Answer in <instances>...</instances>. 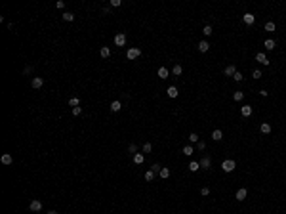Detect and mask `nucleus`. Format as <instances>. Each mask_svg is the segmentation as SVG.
<instances>
[{"mask_svg":"<svg viewBox=\"0 0 286 214\" xmlns=\"http://www.w3.org/2000/svg\"><path fill=\"white\" fill-rule=\"evenodd\" d=\"M221 168H223V172L229 174V172H233V170L236 168V163H235L233 159H225V161L221 163Z\"/></svg>","mask_w":286,"mask_h":214,"instance_id":"obj_1","label":"nucleus"},{"mask_svg":"<svg viewBox=\"0 0 286 214\" xmlns=\"http://www.w3.org/2000/svg\"><path fill=\"white\" fill-rule=\"evenodd\" d=\"M139 55H141V50H139V48H130V50L126 52V57L132 59V61H134V59H137Z\"/></svg>","mask_w":286,"mask_h":214,"instance_id":"obj_2","label":"nucleus"},{"mask_svg":"<svg viewBox=\"0 0 286 214\" xmlns=\"http://www.w3.org/2000/svg\"><path fill=\"white\" fill-rule=\"evenodd\" d=\"M246 197H248V189H246V187H238L236 193H235V199L236 201H244Z\"/></svg>","mask_w":286,"mask_h":214,"instance_id":"obj_3","label":"nucleus"},{"mask_svg":"<svg viewBox=\"0 0 286 214\" xmlns=\"http://www.w3.org/2000/svg\"><path fill=\"white\" fill-rule=\"evenodd\" d=\"M29 208H31V212H40L42 210V203L38 199H32L31 205H29Z\"/></svg>","mask_w":286,"mask_h":214,"instance_id":"obj_4","label":"nucleus"},{"mask_svg":"<svg viewBox=\"0 0 286 214\" xmlns=\"http://www.w3.org/2000/svg\"><path fill=\"white\" fill-rule=\"evenodd\" d=\"M256 61H259L261 65H269V63H271V61L267 59V55H265L263 52H258V54H256Z\"/></svg>","mask_w":286,"mask_h":214,"instance_id":"obj_5","label":"nucleus"},{"mask_svg":"<svg viewBox=\"0 0 286 214\" xmlns=\"http://www.w3.org/2000/svg\"><path fill=\"white\" fill-rule=\"evenodd\" d=\"M114 44L116 46H126V35H124V33H118L116 37H114Z\"/></svg>","mask_w":286,"mask_h":214,"instance_id":"obj_6","label":"nucleus"},{"mask_svg":"<svg viewBox=\"0 0 286 214\" xmlns=\"http://www.w3.org/2000/svg\"><path fill=\"white\" fill-rule=\"evenodd\" d=\"M198 163H200V168H206V170H210V166H212V161H210V157H202Z\"/></svg>","mask_w":286,"mask_h":214,"instance_id":"obj_7","label":"nucleus"},{"mask_svg":"<svg viewBox=\"0 0 286 214\" xmlns=\"http://www.w3.org/2000/svg\"><path fill=\"white\" fill-rule=\"evenodd\" d=\"M42 84H44V78L42 77H34L32 78V82H31V86L37 90V88H42Z\"/></svg>","mask_w":286,"mask_h":214,"instance_id":"obj_8","label":"nucleus"},{"mask_svg":"<svg viewBox=\"0 0 286 214\" xmlns=\"http://www.w3.org/2000/svg\"><path fill=\"white\" fill-rule=\"evenodd\" d=\"M208 50H210V42H208V40H200V42H198V52L206 54Z\"/></svg>","mask_w":286,"mask_h":214,"instance_id":"obj_9","label":"nucleus"},{"mask_svg":"<svg viewBox=\"0 0 286 214\" xmlns=\"http://www.w3.org/2000/svg\"><path fill=\"white\" fill-rule=\"evenodd\" d=\"M242 19H244V23H246V25H254L256 15H254V14H244V15H242Z\"/></svg>","mask_w":286,"mask_h":214,"instance_id":"obj_10","label":"nucleus"},{"mask_svg":"<svg viewBox=\"0 0 286 214\" xmlns=\"http://www.w3.org/2000/svg\"><path fill=\"white\" fill-rule=\"evenodd\" d=\"M241 115L242 117H250V115H252V105H242L241 107Z\"/></svg>","mask_w":286,"mask_h":214,"instance_id":"obj_11","label":"nucleus"},{"mask_svg":"<svg viewBox=\"0 0 286 214\" xmlns=\"http://www.w3.org/2000/svg\"><path fill=\"white\" fill-rule=\"evenodd\" d=\"M99 55H101V57H103V59L111 57V48H109V46H103V48H101V50H99Z\"/></svg>","mask_w":286,"mask_h":214,"instance_id":"obj_12","label":"nucleus"},{"mask_svg":"<svg viewBox=\"0 0 286 214\" xmlns=\"http://www.w3.org/2000/svg\"><path fill=\"white\" fill-rule=\"evenodd\" d=\"M263 46H265V50H275V46H277V42L273 40V38H267V40L263 42Z\"/></svg>","mask_w":286,"mask_h":214,"instance_id":"obj_13","label":"nucleus"},{"mask_svg":"<svg viewBox=\"0 0 286 214\" xmlns=\"http://www.w3.org/2000/svg\"><path fill=\"white\" fill-rule=\"evenodd\" d=\"M223 73H225V77H233V75L236 73V67H235V65H227Z\"/></svg>","mask_w":286,"mask_h":214,"instance_id":"obj_14","label":"nucleus"},{"mask_svg":"<svg viewBox=\"0 0 286 214\" xmlns=\"http://www.w3.org/2000/svg\"><path fill=\"white\" fill-rule=\"evenodd\" d=\"M120 109H122V103H120L118 100H114L113 103H111V111H113V113H118Z\"/></svg>","mask_w":286,"mask_h":214,"instance_id":"obj_15","label":"nucleus"},{"mask_svg":"<svg viewBox=\"0 0 286 214\" xmlns=\"http://www.w3.org/2000/svg\"><path fill=\"white\" fill-rule=\"evenodd\" d=\"M212 140L214 141H221L223 140V132H221V130H214V132H212Z\"/></svg>","mask_w":286,"mask_h":214,"instance_id":"obj_16","label":"nucleus"},{"mask_svg":"<svg viewBox=\"0 0 286 214\" xmlns=\"http://www.w3.org/2000/svg\"><path fill=\"white\" fill-rule=\"evenodd\" d=\"M189 170H191V172H198V170H200V163L191 161V163H189Z\"/></svg>","mask_w":286,"mask_h":214,"instance_id":"obj_17","label":"nucleus"},{"mask_svg":"<svg viewBox=\"0 0 286 214\" xmlns=\"http://www.w3.org/2000/svg\"><path fill=\"white\" fill-rule=\"evenodd\" d=\"M181 151H183V155H185V157H191L193 153H195V147H193V145H185Z\"/></svg>","mask_w":286,"mask_h":214,"instance_id":"obj_18","label":"nucleus"},{"mask_svg":"<svg viewBox=\"0 0 286 214\" xmlns=\"http://www.w3.org/2000/svg\"><path fill=\"white\" fill-rule=\"evenodd\" d=\"M181 73H183V67H181L179 63H176V65L172 67V75H176V77H179Z\"/></svg>","mask_w":286,"mask_h":214,"instance_id":"obj_19","label":"nucleus"},{"mask_svg":"<svg viewBox=\"0 0 286 214\" xmlns=\"http://www.w3.org/2000/svg\"><path fill=\"white\" fill-rule=\"evenodd\" d=\"M259 130H261V134H271V124L269 123H261Z\"/></svg>","mask_w":286,"mask_h":214,"instance_id":"obj_20","label":"nucleus"},{"mask_svg":"<svg viewBox=\"0 0 286 214\" xmlns=\"http://www.w3.org/2000/svg\"><path fill=\"white\" fill-rule=\"evenodd\" d=\"M263 29H265L267 33H275V29H277V25H275L273 21H267V23L263 25Z\"/></svg>","mask_w":286,"mask_h":214,"instance_id":"obj_21","label":"nucleus"},{"mask_svg":"<svg viewBox=\"0 0 286 214\" xmlns=\"http://www.w3.org/2000/svg\"><path fill=\"white\" fill-rule=\"evenodd\" d=\"M14 163V157L10 155V153H4V155H2V164H12Z\"/></svg>","mask_w":286,"mask_h":214,"instance_id":"obj_22","label":"nucleus"},{"mask_svg":"<svg viewBox=\"0 0 286 214\" xmlns=\"http://www.w3.org/2000/svg\"><path fill=\"white\" fill-rule=\"evenodd\" d=\"M166 92H168V96H170V98H177V96H179V90H177L176 86H170Z\"/></svg>","mask_w":286,"mask_h":214,"instance_id":"obj_23","label":"nucleus"},{"mask_svg":"<svg viewBox=\"0 0 286 214\" xmlns=\"http://www.w3.org/2000/svg\"><path fill=\"white\" fill-rule=\"evenodd\" d=\"M159 77H160V78H168V77H170V71H168L166 67H160V69H159Z\"/></svg>","mask_w":286,"mask_h":214,"instance_id":"obj_24","label":"nucleus"},{"mask_svg":"<svg viewBox=\"0 0 286 214\" xmlns=\"http://www.w3.org/2000/svg\"><path fill=\"white\" fill-rule=\"evenodd\" d=\"M143 161H145V155H143V153H136V155H134V163L136 164H141Z\"/></svg>","mask_w":286,"mask_h":214,"instance_id":"obj_25","label":"nucleus"},{"mask_svg":"<svg viewBox=\"0 0 286 214\" xmlns=\"http://www.w3.org/2000/svg\"><path fill=\"white\" fill-rule=\"evenodd\" d=\"M159 176L162 178V180H166V178H170V168H166V166H164V168H162V170L159 172Z\"/></svg>","mask_w":286,"mask_h":214,"instance_id":"obj_26","label":"nucleus"},{"mask_svg":"<svg viewBox=\"0 0 286 214\" xmlns=\"http://www.w3.org/2000/svg\"><path fill=\"white\" fill-rule=\"evenodd\" d=\"M63 19L65 21H74V14L73 12H63Z\"/></svg>","mask_w":286,"mask_h":214,"instance_id":"obj_27","label":"nucleus"},{"mask_svg":"<svg viewBox=\"0 0 286 214\" xmlns=\"http://www.w3.org/2000/svg\"><path fill=\"white\" fill-rule=\"evenodd\" d=\"M233 100L235 101H242L244 100V92H235V94H233Z\"/></svg>","mask_w":286,"mask_h":214,"instance_id":"obj_28","label":"nucleus"},{"mask_svg":"<svg viewBox=\"0 0 286 214\" xmlns=\"http://www.w3.org/2000/svg\"><path fill=\"white\" fill-rule=\"evenodd\" d=\"M145 180H147V182H153V180H154V172H153L151 168L145 172Z\"/></svg>","mask_w":286,"mask_h":214,"instance_id":"obj_29","label":"nucleus"},{"mask_svg":"<svg viewBox=\"0 0 286 214\" xmlns=\"http://www.w3.org/2000/svg\"><path fill=\"white\" fill-rule=\"evenodd\" d=\"M69 105H71V107H78V105H80V100H78V98H71V100H69Z\"/></svg>","mask_w":286,"mask_h":214,"instance_id":"obj_30","label":"nucleus"},{"mask_svg":"<svg viewBox=\"0 0 286 214\" xmlns=\"http://www.w3.org/2000/svg\"><path fill=\"white\" fill-rule=\"evenodd\" d=\"M189 141H191V143H198L200 140H198V136H196L195 132H191V134H189Z\"/></svg>","mask_w":286,"mask_h":214,"instance_id":"obj_31","label":"nucleus"},{"mask_svg":"<svg viewBox=\"0 0 286 214\" xmlns=\"http://www.w3.org/2000/svg\"><path fill=\"white\" fill-rule=\"evenodd\" d=\"M202 35H204V37H210V35H212V27H210V25H204V29H202Z\"/></svg>","mask_w":286,"mask_h":214,"instance_id":"obj_32","label":"nucleus"},{"mask_svg":"<svg viewBox=\"0 0 286 214\" xmlns=\"http://www.w3.org/2000/svg\"><path fill=\"white\" fill-rule=\"evenodd\" d=\"M252 77L256 78V80H259V78L263 77V73H261V71H259V69H254V73H252Z\"/></svg>","mask_w":286,"mask_h":214,"instance_id":"obj_33","label":"nucleus"},{"mask_svg":"<svg viewBox=\"0 0 286 214\" xmlns=\"http://www.w3.org/2000/svg\"><path fill=\"white\" fill-rule=\"evenodd\" d=\"M242 78H244V77H242V73H241V71H236V73L233 75V80H236V82H241Z\"/></svg>","mask_w":286,"mask_h":214,"instance_id":"obj_34","label":"nucleus"},{"mask_svg":"<svg viewBox=\"0 0 286 214\" xmlns=\"http://www.w3.org/2000/svg\"><path fill=\"white\" fill-rule=\"evenodd\" d=\"M151 170H153V172H154V174H156V172H160V170H162V166H160V164H159V163H154V164H153V166H151Z\"/></svg>","mask_w":286,"mask_h":214,"instance_id":"obj_35","label":"nucleus"},{"mask_svg":"<svg viewBox=\"0 0 286 214\" xmlns=\"http://www.w3.org/2000/svg\"><path fill=\"white\" fill-rule=\"evenodd\" d=\"M151 149H153V145H151L149 141H147V143H143V153H151Z\"/></svg>","mask_w":286,"mask_h":214,"instance_id":"obj_36","label":"nucleus"},{"mask_svg":"<svg viewBox=\"0 0 286 214\" xmlns=\"http://www.w3.org/2000/svg\"><path fill=\"white\" fill-rule=\"evenodd\" d=\"M128 151H130L132 155H136V153H137V145H136V143H132V145L128 147Z\"/></svg>","mask_w":286,"mask_h":214,"instance_id":"obj_37","label":"nucleus"},{"mask_svg":"<svg viewBox=\"0 0 286 214\" xmlns=\"http://www.w3.org/2000/svg\"><path fill=\"white\" fill-rule=\"evenodd\" d=\"M122 4V0H111V8H118Z\"/></svg>","mask_w":286,"mask_h":214,"instance_id":"obj_38","label":"nucleus"},{"mask_svg":"<svg viewBox=\"0 0 286 214\" xmlns=\"http://www.w3.org/2000/svg\"><path fill=\"white\" fill-rule=\"evenodd\" d=\"M55 8H57V10H63L65 8V2H63V0H57V2H55Z\"/></svg>","mask_w":286,"mask_h":214,"instance_id":"obj_39","label":"nucleus"},{"mask_svg":"<svg viewBox=\"0 0 286 214\" xmlns=\"http://www.w3.org/2000/svg\"><path fill=\"white\" fill-rule=\"evenodd\" d=\"M200 195L208 197V195H210V187H202V189H200Z\"/></svg>","mask_w":286,"mask_h":214,"instance_id":"obj_40","label":"nucleus"},{"mask_svg":"<svg viewBox=\"0 0 286 214\" xmlns=\"http://www.w3.org/2000/svg\"><path fill=\"white\" fill-rule=\"evenodd\" d=\"M80 113H82V107H73V115L74 117H78Z\"/></svg>","mask_w":286,"mask_h":214,"instance_id":"obj_41","label":"nucleus"},{"mask_svg":"<svg viewBox=\"0 0 286 214\" xmlns=\"http://www.w3.org/2000/svg\"><path fill=\"white\" fill-rule=\"evenodd\" d=\"M196 147H198L200 151H204V149H206V141H198V143H196Z\"/></svg>","mask_w":286,"mask_h":214,"instance_id":"obj_42","label":"nucleus"},{"mask_svg":"<svg viewBox=\"0 0 286 214\" xmlns=\"http://www.w3.org/2000/svg\"><path fill=\"white\" fill-rule=\"evenodd\" d=\"M31 73H32V67H29V65L23 69V75H31Z\"/></svg>","mask_w":286,"mask_h":214,"instance_id":"obj_43","label":"nucleus"},{"mask_svg":"<svg viewBox=\"0 0 286 214\" xmlns=\"http://www.w3.org/2000/svg\"><path fill=\"white\" fill-rule=\"evenodd\" d=\"M101 12H103L105 15H109V14H111V8H109V6H107V8H103V10H101Z\"/></svg>","mask_w":286,"mask_h":214,"instance_id":"obj_44","label":"nucleus"},{"mask_svg":"<svg viewBox=\"0 0 286 214\" xmlns=\"http://www.w3.org/2000/svg\"><path fill=\"white\" fill-rule=\"evenodd\" d=\"M259 96H263V98H267V96H269V92H267V90H259Z\"/></svg>","mask_w":286,"mask_h":214,"instance_id":"obj_45","label":"nucleus"},{"mask_svg":"<svg viewBox=\"0 0 286 214\" xmlns=\"http://www.w3.org/2000/svg\"><path fill=\"white\" fill-rule=\"evenodd\" d=\"M48 214H57V210H50V212H48Z\"/></svg>","mask_w":286,"mask_h":214,"instance_id":"obj_46","label":"nucleus"}]
</instances>
